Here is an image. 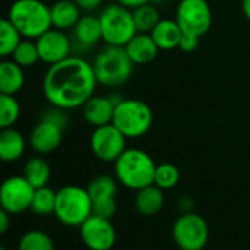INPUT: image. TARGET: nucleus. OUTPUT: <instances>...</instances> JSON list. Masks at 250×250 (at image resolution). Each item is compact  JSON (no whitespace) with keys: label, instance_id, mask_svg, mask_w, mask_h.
I'll use <instances>...</instances> for the list:
<instances>
[{"label":"nucleus","instance_id":"9","mask_svg":"<svg viewBox=\"0 0 250 250\" xmlns=\"http://www.w3.org/2000/svg\"><path fill=\"white\" fill-rule=\"evenodd\" d=\"M208 239V224L199 214H182L173 224V240L182 250H202Z\"/></svg>","mask_w":250,"mask_h":250},{"label":"nucleus","instance_id":"15","mask_svg":"<svg viewBox=\"0 0 250 250\" xmlns=\"http://www.w3.org/2000/svg\"><path fill=\"white\" fill-rule=\"evenodd\" d=\"M123 98L105 97V95H92L82 107V114L86 123L94 127L105 126L113 122L114 110L117 103Z\"/></svg>","mask_w":250,"mask_h":250},{"label":"nucleus","instance_id":"7","mask_svg":"<svg viewBox=\"0 0 250 250\" xmlns=\"http://www.w3.org/2000/svg\"><path fill=\"white\" fill-rule=\"evenodd\" d=\"M103 41L107 45L125 47L136 34L133 12L119 3H111L100 10Z\"/></svg>","mask_w":250,"mask_h":250},{"label":"nucleus","instance_id":"36","mask_svg":"<svg viewBox=\"0 0 250 250\" xmlns=\"http://www.w3.org/2000/svg\"><path fill=\"white\" fill-rule=\"evenodd\" d=\"M9 226H10V214L1 209L0 211V233L4 234L9 230Z\"/></svg>","mask_w":250,"mask_h":250},{"label":"nucleus","instance_id":"30","mask_svg":"<svg viewBox=\"0 0 250 250\" xmlns=\"http://www.w3.org/2000/svg\"><path fill=\"white\" fill-rule=\"evenodd\" d=\"M21 116V105L13 95H0V127L9 129L18 122Z\"/></svg>","mask_w":250,"mask_h":250},{"label":"nucleus","instance_id":"24","mask_svg":"<svg viewBox=\"0 0 250 250\" xmlns=\"http://www.w3.org/2000/svg\"><path fill=\"white\" fill-rule=\"evenodd\" d=\"M86 189L92 198V202L100 199L117 198V179L108 174H98L89 182Z\"/></svg>","mask_w":250,"mask_h":250},{"label":"nucleus","instance_id":"19","mask_svg":"<svg viewBox=\"0 0 250 250\" xmlns=\"http://www.w3.org/2000/svg\"><path fill=\"white\" fill-rule=\"evenodd\" d=\"M183 31L176 19H161L158 25L152 29L151 35L157 42L160 51H170L179 48L180 40L183 37Z\"/></svg>","mask_w":250,"mask_h":250},{"label":"nucleus","instance_id":"38","mask_svg":"<svg viewBox=\"0 0 250 250\" xmlns=\"http://www.w3.org/2000/svg\"><path fill=\"white\" fill-rule=\"evenodd\" d=\"M242 12L250 22V0H242Z\"/></svg>","mask_w":250,"mask_h":250},{"label":"nucleus","instance_id":"34","mask_svg":"<svg viewBox=\"0 0 250 250\" xmlns=\"http://www.w3.org/2000/svg\"><path fill=\"white\" fill-rule=\"evenodd\" d=\"M82 12L85 13H92L94 10L100 9L104 3V0H73Z\"/></svg>","mask_w":250,"mask_h":250},{"label":"nucleus","instance_id":"2","mask_svg":"<svg viewBox=\"0 0 250 250\" xmlns=\"http://www.w3.org/2000/svg\"><path fill=\"white\" fill-rule=\"evenodd\" d=\"M92 67L98 85L105 88H119L132 78L135 63L125 47L105 45L94 57Z\"/></svg>","mask_w":250,"mask_h":250},{"label":"nucleus","instance_id":"13","mask_svg":"<svg viewBox=\"0 0 250 250\" xmlns=\"http://www.w3.org/2000/svg\"><path fill=\"white\" fill-rule=\"evenodd\" d=\"M79 233L83 245L89 250H111L117 240L111 220L94 214L79 227Z\"/></svg>","mask_w":250,"mask_h":250},{"label":"nucleus","instance_id":"35","mask_svg":"<svg viewBox=\"0 0 250 250\" xmlns=\"http://www.w3.org/2000/svg\"><path fill=\"white\" fill-rule=\"evenodd\" d=\"M116 3L130 9V10H135L136 7H141L146 3H151V0H116Z\"/></svg>","mask_w":250,"mask_h":250},{"label":"nucleus","instance_id":"40","mask_svg":"<svg viewBox=\"0 0 250 250\" xmlns=\"http://www.w3.org/2000/svg\"><path fill=\"white\" fill-rule=\"evenodd\" d=\"M0 250H6V249H4V248H1V249H0Z\"/></svg>","mask_w":250,"mask_h":250},{"label":"nucleus","instance_id":"10","mask_svg":"<svg viewBox=\"0 0 250 250\" xmlns=\"http://www.w3.org/2000/svg\"><path fill=\"white\" fill-rule=\"evenodd\" d=\"M174 19L185 34L201 38L212 26V10L207 0H180Z\"/></svg>","mask_w":250,"mask_h":250},{"label":"nucleus","instance_id":"21","mask_svg":"<svg viewBox=\"0 0 250 250\" xmlns=\"http://www.w3.org/2000/svg\"><path fill=\"white\" fill-rule=\"evenodd\" d=\"M25 85L23 67L13 60H3L0 63V94L16 95Z\"/></svg>","mask_w":250,"mask_h":250},{"label":"nucleus","instance_id":"17","mask_svg":"<svg viewBox=\"0 0 250 250\" xmlns=\"http://www.w3.org/2000/svg\"><path fill=\"white\" fill-rule=\"evenodd\" d=\"M125 48L135 64H148L154 62L160 53V48L154 41L152 35L144 32H138L125 45Z\"/></svg>","mask_w":250,"mask_h":250},{"label":"nucleus","instance_id":"20","mask_svg":"<svg viewBox=\"0 0 250 250\" xmlns=\"http://www.w3.org/2000/svg\"><path fill=\"white\" fill-rule=\"evenodd\" d=\"M164 207V190L155 185H149L136 190L135 208L139 214L145 217H152L158 214Z\"/></svg>","mask_w":250,"mask_h":250},{"label":"nucleus","instance_id":"29","mask_svg":"<svg viewBox=\"0 0 250 250\" xmlns=\"http://www.w3.org/2000/svg\"><path fill=\"white\" fill-rule=\"evenodd\" d=\"M18 250H54V243L47 233L31 230L19 239Z\"/></svg>","mask_w":250,"mask_h":250},{"label":"nucleus","instance_id":"3","mask_svg":"<svg viewBox=\"0 0 250 250\" xmlns=\"http://www.w3.org/2000/svg\"><path fill=\"white\" fill-rule=\"evenodd\" d=\"M6 18L28 40H37L53 28L50 6L45 0H15Z\"/></svg>","mask_w":250,"mask_h":250},{"label":"nucleus","instance_id":"11","mask_svg":"<svg viewBox=\"0 0 250 250\" xmlns=\"http://www.w3.org/2000/svg\"><path fill=\"white\" fill-rule=\"evenodd\" d=\"M126 136L113 125L94 127L89 146L92 154L103 163H116L117 158L127 149Z\"/></svg>","mask_w":250,"mask_h":250},{"label":"nucleus","instance_id":"31","mask_svg":"<svg viewBox=\"0 0 250 250\" xmlns=\"http://www.w3.org/2000/svg\"><path fill=\"white\" fill-rule=\"evenodd\" d=\"M179 180H180V171L174 164L171 163L157 164L155 177H154L155 186H158L163 190H168V189L176 188Z\"/></svg>","mask_w":250,"mask_h":250},{"label":"nucleus","instance_id":"27","mask_svg":"<svg viewBox=\"0 0 250 250\" xmlns=\"http://www.w3.org/2000/svg\"><path fill=\"white\" fill-rule=\"evenodd\" d=\"M56 199L57 192H54L51 188L44 186L40 189H35L31 211L37 215H50L54 214L56 209Z\"/></svg>","mask_w":250,"mask_h":250},{"label":"nucleus","instance_id":"25","mask_svg":"<svg viewBox=\"0 0 250 250\" xmlns=\"http://www.w3.org/2000/svg\"><path fill=\"white\" fill-rule=\"evenodd\" d=\"M132 12H133V19H135V25H136L138 32L151 34L152 29L161 21L160 13H158L154 3H146L141 7H136Z\"/></svg>","mask_w":250,"mask_h":250},{"label":"nucleus","instance_id":"16","mask_svg":"<svg viewBox=\"0 0 250 250\" xmlns=\"http://www.w3.org/2000/svg\"><path fill=\"white\" fill-rule=\"evenodd\" d=\"M73 31V40L75 42L82 48H91L97 45L100 41H103V31L98 15L94 13H85L79 19V22L75 25Z\"/></svg>","mask_w":250,"mask_h":250},{"label":"nucleus","instance_id":"32","mask_svg":"<svg viewBox=\"0 0 250 250\" xmlns=\"http://www.w3.org/2000/svg\"><path fill=\"white\" fill-rule=\"evenodd\" d=\"M117 212V201L116 198L108 199H100L94 202V215L111 220Z\"/></svg>","mask_w":250,"mask_h":250},{"label":"nucleus","instance_id":"4","mask_svg":"<svg viewBox=\"0 0 250 250\" xmlns=\"http://www.w3.org/2000/svg\"><path fill=\"white\" fill-rule=\"evenodd\" d=\"M155 170L157 164L152 157L139 148H127L114 163L117 182L132 190L154 185Z\"/></svg>","mask_w":250,"mask_h":250},{"label":"nucleus","instance_id":"5","mask_svg":"<svg viewBox=\"0 0 250 250\" xmlns=\"http://www.w3.org/2000/svg\"><path fill=\"white\" fill-rule=\"evenodd\" d=\"M67 125L69 116L66 110L56 107L47 110L29 133L28 144L31 149L38 155L54 152L62 144L63 132L66 130Z\"/></svg>","mask_w":250,"mask_h":250},{"label":"nucleus","instance_id":"6","mask_svg":"<svg viewBox=\"0 0 250 250\" xmlns=\"http://www.w3.org/2000/svg\"><path fill=\"white\" fill-rule=\"evenodd\" d=\"M94 214V202L88 189L64 186L57 192L54 217L64 226L81 227Z\"/></svg>","mask_w":250,"mask_h":250},{"label":"nucleus","instance_id":"33","mask_svg":"<svg viewBox=\"0 0 250 250\" xmlns=\"http://www.w3.org/2000/svg\"><path fill=\"white\" fill-rule=\"evenodd\" d=\"M199 41L201 38L196 37V35H192V34H183L182 40H180V44H179V48L183 51V53H192L198 48L199 45Z\"/></svg>","mask_w":250,"mask_h":250},{"label":"nucleus","instance_id":"8","mask_svg":"<svg viewBox=\"0 0 250 250\" xmlns=\"http://www.w3.org/2000/svg\"><path fill=\"white\" fill-rule=\"evenodd\" d=\"M111 123L127 139H136L149 132L154 123V113L145 101L126 98L117 103Z\"/></svg>","mask_w":250,"mask_h":250},{"label":"nucleus","instance_id":"12","mask_svg":"<svg viewBox=\"0 0 250 250\" xmlns=\"http://www.w3.org/2000/svg\"><path fill=\"white\" fill-rule=\"evenodd\" d=\"M35 188L23 176L7 177L0 188L1 209L10 215L22 214L31 209Z\"/></svg>","mask_w":250,"mask_h":250},{"label":"nucleus","instance_id":"23","mask_svg":"<svg viewBox=\"0 0 250 250\" xmlns=\"http://www.w3.org/2000/svg\"><path fill=\"white\" fill-rule=\"evenodd\" d=\"M35 189L44 188L47 186L50 176H51V170H50V164L47 163V160H44L41 155L38 157H32L25 163L23 167V174H22Z\"/></svg>","mask_w":250,"mask_h":250},{"label":"nucleus","instance_id":"22","mask_svg":"<svg viewBox=\"0 0 250 250\" xmlns=\"http://www.w3.org/2000/svg\"><path fill=\"white\" fill-rule=\"evenodd\" d=\"M26 149V139L23 135L13 129H3L0 133V158L4 163L18 161Z\"/></svg>","mask_w":250,"mask_h":250},{"label":"nucleus","instance_id":"28","mask_svg":"<svg viewBox=\"0 0 250 250\" xmlns=\"http://www.w3.org/2000/svg\"><path fill=\"white\" fill-rule=\"evenodd\" d=\"M10 57H12V60L15 63H18L23 69L34 66L37 62H40V54H38V48H37L35 40L23 38L19 42V45L15 48V51H13V54Z\"/></svg>","mask_w":250,"mask_h":250},{"label":"nucleus","instance_id":"37","mask_svg":"<svg viewBox=\"0 0 250 250\" xmlns=\"http://www.w3.org/2000/svg\"><path fill=\"white\" fill-rule=\"evenodd\" d=\"M192 208H193V202L190 198H183L180 201V209L183 211V214L186 212H192Z\"/></svg>","mask_w":250,"mask_h":250},{"label":"nucleus","instance_id":"1","mask_svg":"<svg viewBox=\"0 0 250 250\" xmlns=\"http://www.w3.org/2000/svg\"><path fill=\"white\" fill-rule=\"evenodd\" d=\"M98 81L92 62L70 56L48 67L42 78V94L56 108L75 110L95 95Z\"/></svg>","mask_w":250,"mask_h":250},{"label":"nucleus","instance_id":"41","mask_svg":"<svg viewBox=\"0 0 250 250\" xmlns=\"http://www.w3.org/2000/svg\"><path fill=\"white\" fill-rule=\"evenodd\" d=\"M53 1H56V0H53Z\"/></svg>","mask_w":250,"mask_h":250},{"label":"nucleus","instance_id":"26","mask_svg":"<svg viewBox=\"0 0 250 250\" xmlns=\"http://www.w3.org/2000/svg\"><path fill=\"white\" fill-rule=\"evenodd\" d=\"M22 38L23 37L21 35V32L7 18H3L0 21V54L1 57L12 56L15 48L22 41Z\"/></svg>","mask_w":250,"mask_h":250},{"label":"nucleus","instance_id":"18","mask_svg":"<svg viewBox=\"0 0 250 250\" xmlns=\"http://www.w3.org/2000/svg\"><path fill=\"white\" fill-rule=\"evenodd\" d=\"M50 12L53 28L60 31L73 29L82 18V10L73 0H56L50 6Z\"/></svg>","mask_w":250,"mask_h":250},{"label":"nucleus","instance_id":"39","mask_svg":"<svg viewBox=\"0 0 250 250\" xmlns=\"http://www.w3.org/2000/svg\"><path fill=\"white\" fill-rule=\"evenodd\" d=\"M164 1H167V0H151V3H154V4H160V3H164Z\"/></svg>","mask_w":250,"mask_h":250},{"label":"nucleus","instance_id":"14","mask_svg":"<svg viewBox=\"0 0 250 250\" xmlns=\"http://www.w3.org/2000/svg\"><path fill=\"white\" fill-rule=\"evenodd\" d=\"M40 62L53 66L72 56V40L60 29L51 28L35 40Z\"/></svg>","mask_w":250,"mask_h":250}]
</instances>
